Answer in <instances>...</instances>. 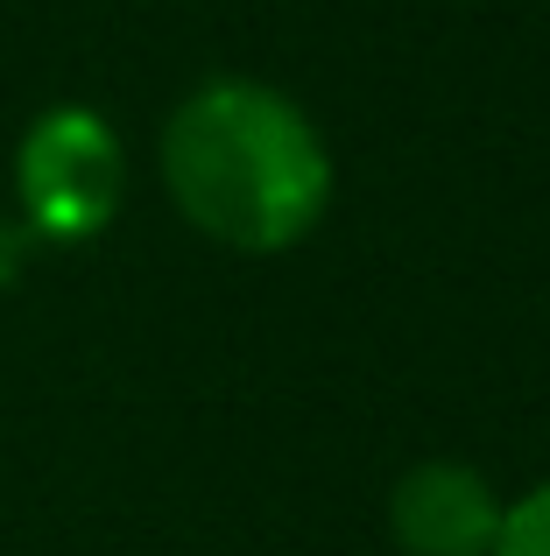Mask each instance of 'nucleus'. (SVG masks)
Segmentation results:
<instances>
[{
	"label": "nucleus",
	"mask_w": 550,
	"mask_h": 556,
	"mask_svg": "<svg viewBox=\"0 0 550 556\" xmlns=\"http://www.w3.org/2000/svg\"><path fill=\"white\" fill-rule=\"evenodd\" d=\"M495 556H550V479L537 493H523V501L501 507Z\"/></svg>",
	"instance_id": "4"
},
{
	"label": "nucleus",
	"mask_w": 550,
	"mask_h": 556,
	"mask_svg": "<svg viewBox=\"0 0 550 556\" xmlns=\"http://www.w3.org/2000/svg\"><path fill=\"white\" fill-rule=\"evenodd\" d=\"M184 226L234 254H289L332 212V149L317 121L262 78H205L155 141Z\"/></svg>",
	"instance_id": "1"
},
{
	"label": "nucleus",
	"mask_w": 550,
	"mask_h": 556,
	"mask_svg": "<svg viewBox=\"0 0 550 556\" xmlns=\"http://www.w3.org/2000/svg\"><path fill=\"white\" fill-rule=\"evenodd\" d=\"M28 261H36V240H28V226H22L14 212H0V296H8V289H22Z\"/></svg>",
	"instance_id": "5"
},
{
	"label": "nucleus",
	"mask_w": 550,
	"mask_h": 556,
	"mask_svg": "<svg viewBox=\"0 0 550 556\" xmlns=\"http://www.w3.org/2000/svg\"><path fill=\"white\" fill-rule=\"evenodd\" d=\"M127 141L85 99H57L14 141V218L36 247H85L121 218Z\"/></svg>",
	"instance_id": "2"
},
{
	"label": "nucleus",
	"mask_w": 550,
	"mask_h": 556,
	"mask_svg": "<svg viewBox=\"0 0 550 556\" xmlns=\"http://www.w3.org/2000/svg\"><path fill=\"white\" fill-rule=\"evenodd\" d=\"M388 535L402 556H495L501 493L459 458H424L388 493Z\"/></svg>",
	"instance_id": "3"
}]
</instances>
